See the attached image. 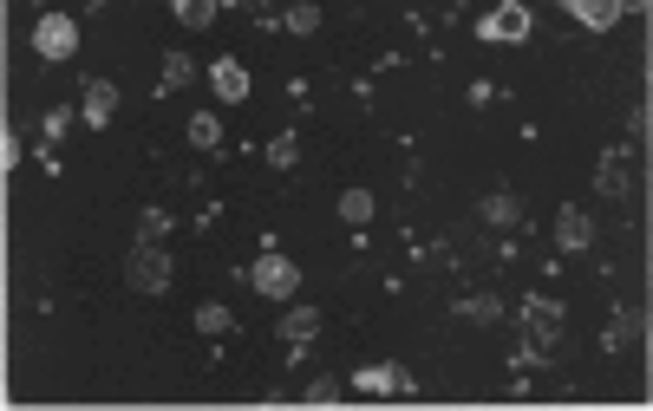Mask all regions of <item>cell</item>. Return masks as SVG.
I'll return each mask as SVG.
<instances>
[{"mask_svg":"<svg viewBox=\"0 0 653 411\" xmlns=\"http://www.w3.org/2000/svg\"><path fill=\"white\" fill-rule=\"evenodd\" d=\"M516 320H523V353H516V366H542V359L562 346V301H549V294H529Z\"/></svg>","mask_w":653,"mask_h":411,"instance_id":"1","label":"cell"},{"mask_svg":"<svg viewBox=\"0 0 653 411\" xmlns=\"http://www.w3.org/2000/svg\"><path fill=\"white\" fill-rule=\"evenodd\" d=\"M125 281H131L138 294H170V281H177V261H170V248H164V242H131Z\"/></svg>","mask_w":653,"mask_h":411,"instance_id":"2","label":"cell"},{"mask_svg":"<svg viewBox=\"0 0 653 411\" xmlns=\"http://www.w3.org/2000/svg\"><path fill=\"white\" fill-rule=\"evenodd\" d=\"M477 40H484V46H516V40H529V7H523V0H497V7L477 20Z\"/></svg>","mask_w":653,"mask_h":411,"instance_id":"3","label":"cell"},{"mask_svg":"<svg viewBox=\"0 0 653 411\" xmlns=\"http://www.w3.org/2000/svg\"><path fill=\"white\" fill-rule=\"evenodd\" d=\"M33 53L53 59V66H59V59H72V53H79V20H66V14H40V20H33Z\"/></svg>","mask_w":653,"mask_h":411,"instance_id":"4","label":"cell"},{"mask_svg":"<svg viewBox=\"0 0 653 411\" xmlns=\"http://www.w3.org/2000/svg\"><path fill=\"white\" fill-rule=\"evenodd\" d=\"M249 281H255V294H268V301H294V288H301V268H294L288 255H262L249 268Z\"/></svg>","mask_w":653,"mask_h":411,"instance_id":"5","label":"cell"},{"mask_svg":"<svg viewBox=\"0 0 653 411\" xmlns=\"http://www.w3.org/2000/svg\"><path fill=\"white\" fill-rule=\"evenodd\" d=\"M595 190L601 196H634V151H601V170H595Z\"/></svg>","mask_w":653,"mask_h":411,"instance_id":"6","label":"cell"},{"mask_svg":"<svg viewBox=\"0 0 653 411\" xmlns=\"http://www.w3.org/2000/svg\"><path fill=\"white\" fill-rule=\"evenodd\" d=\"M79 118L105 131V124L118 118V85H112V79H85V92H79Z\"/></svg>","mask_w":653,"mask_h":411,"instance_id":"7","label":"cell"},{"mask_svg":"<svg viewBox=\"0 0 653 411\" xmlns=\"http://www.w3.org/2000/svg\"><path fill=\"white\" fill-rule=\"evenodd\" d=\"M353 392L386 398V392H412V379H405L399 366H360V372H353Z\"/></svg>","mask_w":653,"mask_h":411,"instance_id":"8","label":"cell"},{"mask_svg":"<svg viewBox=\"0 0 653 411\" xmlns=\"http://www.w3.org/2000/svg\"><path fill=\"white\" fill-rule=\"evenodd\" d=\"M556 242H562V248H588V242H595V216H588L582 203H569V209L556 216Z\"/></svg>","mask_w":653,"mask_h":411,"instance_id":"9","label":"cell"},{"mask_svg":"<svg viewBox=\"0 0 653 411\" xmlns=\"http://www.w3.org/2000/svg\"><path fill=\"white\" fill-rule=\"evenodd\" d=\"M209 85H216L223 105H242V98H249V72H242L236 59H216V66H209Z\"/></svg>","mask_w":653,"mask_h":411,"instance_id":"10","label":"cell"},{"mask_svg":"<svg viewBox=\"0 0 653 411\" xmlns=\"http://www.w3.org/2000/svg\"><path fill=\"white\" fill-rule=\"evenodd\" d=\"M569 14L582 20L588 33H608L614 20H621V0H569Z\"/></svg>","mask_w":653,"mask_h":411,"instance_id":"11","label":"cell"},{"mask_svg":"<svg viewBox=\"0 0 653 411\" xmlns=\"http://www.w3.org/2000/svg\"><path fill=\"white\" fill-rule=\"evenodd\" d=\"M314 333H320L314 307H288V314H281V340H288V346H314Z\"/></svg>","mask_w":653,"mask_h":411,"instance_id":"12","label":"cell"},{"mask_svg":"<svg viewBox=\"0 0 653 411\" xmlns=\"http://www.w3.org/2000/svg\"><path fill=\"white\" fill-rule=\"evenodd\" d=\"M170 14H177V27H190V33H203L209 20L223 14V0H170Z\"/></svg>","mask_w":653,"mask_h":411,"instance_id":"13","label":"cell"},{"mask_svg":"<svg viewBox=\"0 0 653 411\" xmlns=\"http://www.w3.org/2000/svg\"><path fill=\"white\" fill-rule=\"evenodd\" d=\"M484 222L490 229H516V222H523V203H516L510 190H490L484 196Z\"/></svg>","mask_w":653,"mask_h":411,"instance_id":"14","label":"cell"},{"mask_svg":"<svg viewBox=\"0 0 653 411\" xmlns=\"http://www.w3.org/2000/svg\"><path fill=\"white\" fill-rule=\"evenodd\" d=\"M640 340V314L634 307H614V327H608V353H627Z\"/></svg>","mask_w":653,"mask_h":411,"instance_id":"15","label":"cell"},{"mask_svg":"<svg viewBox=\"0 0 653 411\" xmlns=\"http://www.w3.org/2000/svg\"><path fill=\"white\" fill-rule=\"evenodd\" d=\"M190 144L196 151H216V144H223V118H216V111H196L190 118Z\"/></svg>","mask_w":653,"mask_h":411,"instance_id":"16","label":"cell"},{"mask_svg":"<svg viewBox=\"0 0 653 411\" xmlns=\"http://www.w3.org/2000/svg\"><path fill=\"white\" fill-rule=\"evenodd\" d=\"M373 190H347V196H340V216H347L353 222V229H366V222H373Z\"/></svg>","mask_w":653,"mask_h":411,"instance_id":"17","label":"cell"},{"mask_svg":"<svg viewBox=\"0 0 653 411\" xmlns=\"http://www.w3.org/2000/svg\"><path fill=\"white\" fill-rule=\"evenodd\" d=\"M229 327H236V320H229L223 301H203V307H196V333H209V340H216V333H229Z\"/></svg>","mask_w":653,"mask_h":411,"instance_id":"18","label":"cell"},{"mask_svg":"<svg viewBox=\"0 0 653 411\" xmlns=\"http://www.w3.org/2000/svg\"><path fill=\"white\" fill-rule=\"evenodd\" d=\"M268 164H275V170H294V164H301V137H294V131H275V144H268Z\"/></svg>","mask_w":653,"mask_h":411,"instance_id":"19","label":"cell"},{"mask_svg":"<svg viewBox=\"0 0 653 411\" xmlns=\"http://www.w3.org/2000/svg\"><path fill=\"white\" fill-rule=\"evenodd\" d=\"M196 79V66H190V53H164V92H183V85Z\"/></svg>","mask_w":653,"mask_h":411,"instance_id":"20","label":"cell"},{"mask_svg":"<svg viewBox=\"0 0 653 411\" xmlns=\"http://www.w3.org/2000/svg\"><path fill=\"white\" fill-rule=\"evenodd\" d=\"M281 27H288V33H314L320 27V7H314V0H294L288 14H281Z\"/></svg>","mask_w":653,"mask_h":411,"instance_id":"21","label":"cell"},{"mask_svg":"<svg viewBox=\"0 0 653 411\" xmlns=\"http://www.w3.org/2000/svg\"><path fill=\"white\" fill-rule=\"evenodd\" d=\"M170 235V209H144L138 216V242H164Z\"/></svg>","mask_w":653,"mask_h":411,"instance_id":"22","label":"cell"},{"mask_svg":"<svg viewBox=\"0 0 653 411\" xmlns=\"http://www.w3.org/2000/svg\"><path fill=\"white\" fill-rule=\"evenodd\" d=\"M464 320L490 327V320H497V294H477V301H464Z\"/></svg>","mask_w":653,"mask_h":411,"instance_id":"23","label":"cell"},{"mask_svg":"<svg viewBox=\"0 0 653 411\" xmlns=\"http://www.w3.org/2000/svg\"><path fill=\"white\" fill-rule=\"evenodd\" d=\"M621 14H647V0H621Z\"/></svg>","mask_w":653,"mask_h":411,"instance_id":"24","label":"cell"},{"mask_svg":"<svg viewBox=\"0 0 653 411\" xmlns=\"http://www.w3.org/2000/svg\"><path fill=\"white\" fill-rule=\"evenodd\" d=\"M92 7H105V0H92Z\"/></svg>","mask_w":653,"mask_h":411,"instance_id":"25","label":"cell"},{"mask_svg":"<svg viewBox=\"0 0 653 411\" xmlns=\"http://www.w3.org/2000/svg\"><path fill=\"white\" fill-rule=\"evenodd\" d=\"M223 7H229V0H223Z\"/></svg>","mask_w":653,"mask_h":411,"instance_id":"26","label":"cell"}]
</instances>
